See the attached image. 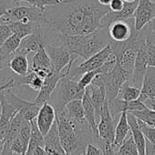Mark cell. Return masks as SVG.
Here are the masks:
<instances>
[{
	"mask_svg": "<svg viewBox=\"0 0 155 155\" xmlns=\"http://www.w3.org/2000/svg\"><path fill=\"white\" fill-rule=\"evenodd\" d=\"M117 154H118V153H117Z\"/></svg>",
	"mask_w": 155,
	"mask_h": 155,
	"instance_id": "52",
	"label": "cell"
},
{
	"mask_svg": "<svg viewBox=\"0 0 155 155\" xmlns=\"http://www.w3.org/2000/svg\"><path fill=\"white\" fill-rule=\"evenodd\" d=\"M39 69H48L52 70L51 67V59L49 58V55L45 48H41L38 49L31 59V65H30V70L31 71H37Z\"/></svg>",
	"mask_w": 155,
	"mask_h": 155,
	"instance_id": "25",
	"label": "cell"
},
{
	"mask_svg": "<svg viewBox=\"0 0 155 155\" xmlns=\"http://www.w3.org/2000/svg\"><path fill=\"white\" fill-rule=\"evenodd\" d=\"M99 30L88 35H60L62 44L68 48L70 54L77 55L86 60L101 51L110 42V36H107L103 32L104 28H102V32Z\"/></svg>",
	"mask_w": 155,
	"mask_h": 155,
	"instance_id": "2",
	"label": "cell"
},
{
	"mask_svg": "<svg viewBox=\"0 0 155 155\" xmlns=\"http://www.w3.org/2000/svg\"><path fill=\"white\" fill-rule=\"evenodd\" d=\"M130 132V127L128 120V112L122 111L115 127V139L113 142V147L119 148L124 141L126 137Z\"/></svg>",
	"mask_w": 155,
	"mask_h": 155,
	"instance_id": "22",
	"label": "cell"
},
{
	"mask_svg": "<svg viewBox=\"0 0 155 155\" xmlns=\"http://www.w3.org/2000/svg\"><path fill=\"white\" fill-rule=\"evenodd\" d=\"M13 87H15V79H14V76L11 78L10 80H8L5 84L0 86V92H2L3 91L8 90V89H12ZM0 115H1V111H0Z\"/></svg>",
	"mask_w": 155,
	"mask_h": 155,
	"instance_id": "38",
	"label": "cell"
},
{
	"mask_svg": "<svg viewBox=\"0 0 155 155\" xmlns=\"http://www.w3.org/2000/svg\"><path fill=\"white\" fill-rule=\"evenodd\" d=\"M148 68V58H147V46H146V38L142 39L140 48L137 52L133 72L130 79L131 85L137 88H141L142 81L146 70Z\"/></svg>",
	"mask_w": 155,
	"mask_h": 155,
	"instance_id": "11",
	"label": "cell"
},
{
	"mask_svg": "<svg viewBox=\"0 0 155 155\" xmlns=\"http://www.w3.org/2000/svg\"><path fill=\"white\" fill-rule=\"evenodd\" d=\"M113 52L111 44H108L104 48H102L101 51L96 53L95 55L91 56L88 59L84 60L82 63H81L77 67H72L71 71L69 73V77L73 80L79 81L80 78L86 72L96 70L103 66V64L106 62L109 56Z\"/></svg>",
	"mask_w": 155,
	"mask_h": 155,
	"instance_id": "7",
	"label": "cell"
},
{
	"mask_svg": "<svg viewBox=\"0 0 155 155\" xmlns=\"http://www.w3.org/2000/svg\"><path fill=\"white\" fill-rule=\"evenodd\" d=\"M148 25H149V27H150L151 32L155 35V18H153Z\"/></svg>",
	"mask_w": 155,
	"mask_h": 155,
	"instance_id": "46",
	"label": "cell"
},
{
	"mask_svg": "<svg viewBox=\"0 0 155 155\" xmlns=\"http://www.w3.org/2000/svg\"><path fill=\"white\" fill-rule=\"evenodd\" d=\"M134 30L135 28H133L132 30L130 26L128 23H126L125 20L116 21L112 23L108 28V32L110 39L113 40L114 42H120V43L125 42L128 39H130Z\"/></svg>",
	"mask_w": 155,
	"mask_h": 155,
	"instance_id": "17",
	"label": "cell"
},
{
	"mask_svg": "<svg viewBox=\"0 0 155 155\" xmlns=\"http://www.w3.org/2000/svg\"><path fill=\"white\" fill-rule=\"evenodd\" d=\"M138 120H142L148 125L155 128V110L146 108L145 110L131 112Z\"/></svg>",
	"mask_w": 155,
	"mask_h": 155,
	"instance_id": "29",
	"label": "cell"
},
{
	"mask_svg": "<svg viewBox=\"0 0 155 155\" xmlns=\"http://www.w3.org/2000/svg\"><path fill=\"white\" fill-rule=\"evenodd\" d=\"M128 120L130 127V131L133 136V140L135 141V144L138 148L139 154L140 155H146V145H147V140L142 133L141 130L139 127L138 119L131 113L128 112Z\"/></svg>",
	"mask_w": 155,
	"mask_h": 155,
	"instance_id": "20",
	"label": "cell"
},
{
	"mask_svg": "<svg viewBox=\"0 0 155 155\" xmlns=\"http://www.w3.org/2000/svg\"><path fill=\"white\" fill-rule=\"evenodd\" d=\"M1 1L5 2V3H6V4H7L10 8L18 5V0H1Z\"/></svg>",
	"mask_w": 155,
	"mask_h": 155,
	"instance_id": "44",
	"label": "cell"
},
{
	"mask_svg": "<svg viewBox=\"0 0 155 155\" xmlns=\"http://www.w3.org/2000/svg\"><path fill=\"white\" fill-rule=\"evenodd\" d=\"M125 1L124 0H111V2L109 6L110 11H120L124 8Z\"/></svg>",
	"mask_w": 155,
	"mask_h": 155,
	"instance_id": "37",
	"label": "cell"
},
{
	"mask_svg": "<svg viewBox=\"0 0 155 155\" xmlns=\"http://www.w3.org/2000/svg\"><path fill=\"white\" fill-rule=\"evenodd\" d=\"M46 49L51 59L52 70L58 73L62 72L71 60V55L68 48L64 44L59 47L48 44L46 46Z\"/></svg>",
	"mask_w": 155,
	"mask_h": 155,
	"instance_id": "13",
	"label": "cell"
},
{
	"mask_svg": "<svg viewBox=\"0 0 155 155\" xmlns=\"http://www.w3.org/2000/svg\"><path fill=\"white\" fill-rule=\"evenodd\" d=\"M8 70H10V69H9L8 68H7V67L4 65L3 61H2L1 59H0V86L6 83V82H5L6 80L11 79V78H8L7 75H6V74H8Z\"/></svg>",
	"mask_w": 155,
	"mask_h": 155,
	"instance_id": "36",
	"label": "cell"
},
{
	"mask_svg": "<svg viewBox=\"0 0 155 155\" xmlns=\"http://www.w3.org/2000/svg\"><path fill=\"white\" fill-rule=\"evenodd\" d=\"M14 79H15V86L26 85L36 91H40V89L42 88L44 84V80H45L40 76H38L37 73L31 70L25 76L14 75Z\"/></svg>",
	"mask_w": 155,
	"mask_h": 155,
	"instance_id": "23",
	"label": "cell"
},
{
	"mask_svg": "<svg viewBox=\"0 0 155 155\" xmlns=\"http://www.w3.org/2000/svg\"><path fill=\"white\" fill-rule=\"evenodd\" d=\"M140 95L139 100L144 102L146 100L155 97V68L148 66L142 85L140 88Z\"/></svg>",
	"mask_w": 155,
	"mask_h": 155,
	"instance_id": "19",
	"label": "cell"
},
{
	"mask_svg": "<svg viewBox=\"0 0 155 155\" xmlns=\"http://www.w3.org/2000/svg\"><path fill=\"white\" fill-rule=\"evenodd\" d=\"M28 155H48V153H47V150H46L45 147H43V146H37L33 150V151L31 153L28 154Z\"/></svg>",
	"mask_w": 155,
	"mask_h": 155,
	"instance_id": "39",
	"label": "cell"
},
{
	"mask_svg": "<svg viewBox=\"0 0 155 155\" xmlns=\"http://www.w3.org/2000/svg\"><path fill=\"white\" fill-rule=\"evenodd\" d=\"M98 3L102 5V6H105V7H109L110 2H111V0H97Z\"/></svg>",
	"mask_w": 155,
	"mask_h": 155,
	"instance_id": "45",
	"label": "cell"
},
{
	"mask_svg": "<svg viewBox=\"0 0 155 155\" xmlns=\"http://www.w3.org/2000/svg\"><path fill=\"white\" fill-rule=\"evenodd\" d=\"M146 155H155V146L148 140L146 145Z\"/></svg>",
	"mask_w": 155,
	"mask_h": 155,
	"instance_id": "42",
	"label": "cell"
},
{
	"mask_svg": "<svg viewBox=\"0 0 155 155\" xmlns=\"http://www.w3.org/2000/svg\"><path fill=\"white\" fill-rule=\"evenodd\" d=\"M10 27L13 34L18 35L20 38H24L27 36L32 34L36 29L38 28L42 27L39 24L34 23V22H28V23H24L21 21H14L7 24Z\"/></svg>",
	"mask_w": 155,
	"mask_h": 155,
	"instance_id": "26",
	"label": "cell"
},
{
	"mask_svg": "<svg viewBox=\"0 0 155 155\" xmlns=\"http://www.w3.org/2000/svg\"><path fill=\"white\" fill-rule=\"evenodd\" d=\"M85 155H103V150L92 143H88L85 149Z\"/></svg>",
	"mask_w": 155,
	"mask_h": 155,
	"instance_id": "35",
	"label": "cell"
},
{
	"mask_svg": "<svg viewBox=\"0 0 155 155\" xmlns=\"http://www.w3.org/2000/svg\"><path fill=\"white\" fill-rule=\"evenodd\" d=\"M10 8L3 1L0 0V18H1L3 16H5L7 13H8V10Z\"/></svg>",
	"mask_w": 155,
	"mask_h": 155,
	"instance_id": "41",
	"label": "cell"
},
{
	"mask_svg": "<svg viewBox=\"0 0 155 155\" xmlns=\"http://www.w3.org/2000/svg\"><path fill=\"white\" fill-rule=\"evenodd\" d=\"M14 21L24 23L34 22L41 26L49 27V20L46 11L33 6H16L8 10V13L0 18V24H8Z\"/></svg>",
	"mask_w": 155,
	"mask_h": 155,
	"instance_id": "4",
	"label": "cell"
},
{
	"mask_svg": "<svg viewBox=\"0 0 155 155\" xmlns=\"http://www.w3.org/2000/svg\"><path fill=\"white\" fill-rule=\"evenodd\" d=\"M58 1H59L60 5H62V4H65L67 2H69V0H58Z\"/></svg>",
	"mask_w": 155,
	"mask_h": 155,
	"instance_id": "48",
	"label": "cell"
},
{
	"mask_svg": "<svg viewBox=\"0 0 155 155\" xmlns=\"http://www.w3.org/2000/svg\"><path fill=\"white\" fill-rule=\"evenodd\" d=\"M144 103H145V105L147 106V108L155 110V97H154V98H150V99L146 100V101H144Z\"/></svg>",
	"mask_w": 155,
	"mask_h": 155,
	"instance_id": "43",
	"label": "cell"
},
{
	"mask_svg": "<svg viewBox=\"0 0 155 155\" xmlns=\"http://www.w3.org/2000/svg\"><path fill=\"white\" fill-rule=\"evenodd\" d=\"M139 4V0L135 2H125L124 8L120 11H109L101 19V28H109V27L120 20H127L134 16V12Z\"/></svg>",
	"mask_w": 155,
	"mask_h": 155,
	"instance_id": "14",
	"label": "cell"
},
{
	"mask_svg": "<svg viewBox=\"0 0 155 155\" xmlns=\"http://www.w3.org/2000/svg\"><path fill=\"white\" fill-rule=\"evenodd\" d=\"M146 46H147L148 66L155 68V47H154V44L149 38H146Z\"/></svg>",
	"mask_w": 155,
	"mask_h": 155,
	"instance_id": "33",
	"label": "cell"
},
{
	"mask_svg": "<svg viewBox=\"0 0 155 155\" xmlns=\"http://www.w3.org/2000/svg\"><path fill=\"white\" fill-rule=\"evenodd\" d=\"M18 4L21 2H25L29 4L30 6H33L35 8H39L42 11H46L48 7H54L60 5L58 0H18Z\"/></svg>",
	"mask_w": 155,
	"mask_h": 155,
	"instance_id": "30",
	"label": "cell"
},
{
	"mask_svg": "<svg viewBox=\"0 0 155 155\" xmlns=\"http://www.w3.org/2000/svg\"><path fill=\"white\" fill-rule=\"evenodd\" d=\"M99 74H101L100 68H98V69H96V70L88 71V72L84 73V74L80 78L79 81H79V84H80L82 88L86 89V88H88V87L93 82L94 79H95V78H96Z\"/></svg>",
	"mask_w": 155,
	"mask_h": 155,
	"instance_id": "32",
	"label": "cell"
},
{
	"mask_svg": "<svg viewBox=\"0 0 155 155\" xmlns=\"http://www.w3.org/2000/svg\"><path fill=\"white\" fill-rule=\"evenodd\" d=\"M140 91H141L140 88L134 87L132 85H130L127 82L121 87L117 98L120 99V100L125 101H136V100H138L140 98Z\"/></svg>",
	"mask_w": 155,
	"mask_h": 155,
	"instance_id": "27",
	"label": "cell"
},
{
	"mask_svg": "<svg viewBox=\"0 0 155 155\" xmlns=\"http://www.w3.org/2000/svg\"><path fill=\"white\" fill-rule=\"evenodd\" d=\"M118 149V155H140L131 131L129 133V135L126 137L124 141Z\"/></svg>",
	"mask_w": 155,
	"mask_h": 155,
	"instance_id": "28",
	"label": "cell"
},
{
	"mask_svg": "<svg viewBox=\"0 0 155 155\" xmlns=\"http://www.w3.org/2000/svg\"><path fill=\"white\" fill-rule=\"evenodd\" d=\"M134 28L140 32L146 25L155 18L154 0H139V4L134 12Z\"/></svg>",
	"mask_w": 155,
	"mask_h": 155,
	"instance_id": "10",
	"label": "cell"
},
{
	"mask_svg": "<svg viewBox=\"0 0 155 155\" xmlns=\"http://www.w3.org/2000/svg\"><path fill=\"white\" fill-rule=\"evenodd\" d=\"M138 123H139V127L141 130L142 133L144 134L146 140L149 142H150L152 145L155 146V128L148 125L147 123L143 122L140 120H138Z\"/></svg>",
	"mask_w": 155,
	"mask_h": 155,
	"instance_id": "31",
	"label": "cell"
},
{
	"mask_svg": "<svg viewBox=\"0 0 155 155\" xmlns=\"http://www.w3.org/2000/svg\"><path fill=\"white\" fill-rule=\"evenodd\" d=\"M70 155H85V151H82V150H78V149L73 152L71 153Z\"/></svg>",
	"mask_w": 155,
	"mask_h": 155,
	"instance_id": "47",
	"label": "cell"
},
{
	"mask_svg": "<svg viewBox=\"0 0 155 155\" xmlns=\"http://www.w3.org/2000/svg\"><path fill=\"white\" fill-rule=\"evenodd\" d=\"M71 68H72V67L68 65L64 68V70L60 73L54 72L52 70V72L44 80V84H43L42 88L40 89V91H38V97L35 100V102L39 107H41L44 103L48 102L50 101L51 96H52L53 92L55 91L58 83L59 82V81L62 79V78H64L66 76H69Z\"/></svg>",
	"mask_w": 155,
	"mask_h": 155,
	"instance_id": "8",
	"label": "cell"
},
{
	"mask_svg": "<svg viewBox=\"0 0 155 155\" xmlns=\"http://www.w3.org/2000/svg\"><path fill=\"white\" fill-rule=\"evenodd\" d=\"M82 104L84 108V112H85V118L86 121L88 123L89 129L94 138L99 139V132H98V120H97V116H96V110L95 107L91 101V95L89 89L86 88V91L84 94V97L82 99Z\"/></svg>",
	"mask_w": 155,
	"mask_h": 155,
	"instance_id": "16",
	"label": "cell"
},
{
	"mask_svg": "<svg viewBox=\"0 0 155 155\" xmlns=\"http://www.w3.org/2000/svg\"><path fill=\"white\" fill-rule=\"evenodd\" d=\"M13 35L10 27L7 24H0V48L5 43V41Z\"/></svg>",
	"mask_w": 155,
	"mask_h": 155,
	"instance_id": "34",
	"label": "cell"
},
{
	"mask_svg": "<svg viewBox=\"0 0 155 155\" xmlns=\"http://www.w3.org/2000/svg\"><path fill=\"white\" fill-rule=\"evenodd\" d=\"M99 76L105 86L109 101H114L118 97L121 87L131 79V74L119 67L117 64L111 71L106 74H99Z\"/></svg>",
	"mask_w": 155,
	"mask_h": 155,
	"instance_id": "6",
	"label": "cell"
},
{
	"mask_svg": "<svg viewBox=\"0 0 155 155\" xmlns=\"http://www.w3.org/2000/svg\"><path fill=\"white\" fill-rule=\"evenodd\" d=\"M85 91L86 89L82 88L79 84V81L71 79L69 76H66L58 83L50 101H53L52 105L58 113L62 111L68 102L76 100H82Z\"/></svg>",
	"mask_w": 155,
	"mask_h": 155,
	"instance_id": "3",
	"label": "cell"
},
{
	"mask_svg": "<svg viewBox=\"0 0 155 155\" xmlns=\"http://www.w3.org/2000/svg\"><path fill=\"white\" fill-rule=\"evenodd\" d=\"M115 120L111 115L109 101L107 99L103 108V111L98 122L99 138L101 139L105 142V144L113 146L115 139Z\"/></svg>",
	"mask_w": 155,
	"mask_h": 155,
	"instance_id": "9",
	"label": "cell"
},
{
	"mask_svg": "<svg viewBox=\"0 0 155 155\" xmlns=\"http://www.w3.org/2000/svg\"><path fill=\"white\" fill-rule=\"evenodd\" d=\"M110 11L101 4H80L58 16H48L49 28L63 35H88L101 28V19Z\"/></svg>",
	"mask_w": 155,
	"mask_h": 155,
	"instance_id": "1",
	"label": "cell"
},
{
	"mask_svg": "<svg viewBox=\"0 0 155 155\" xmlns=\"http://www.w3.org/2000/svg\"><path fill=\"white\" fill-rule=\"evenodd\" d=\"M57 119V111L52 104L49 102L44 103L38 111V114L36 118L37 125L41 131V133L45 136L52 128Z\"/></svg>",
	"mask_w": 155,
	"mask_h": 155,
	"instance_id": "15",
	"label": "cell"
},
{
	"mask_svg": "<svg viewBox=\"0 0 155 155\" xmlns=\"http://www.w3.org/2000/svg\"><path fill=\"white\" fill-rule=\"evenodd\" d=\"M8 68L11 72L17 76H25L30 71V66L28 59V55L16 52L11 58Z\"/></svg>",
	"mask_w": 155,
	"mask_h": 155,
	"instance_id": "24",
	"label": "cell"
},
{
	"mask_svg": "<svg viewBox=\"0 0 155 155\" xmlns=\"http://www.w3.org/2000/svg\"><path fill=\"white\" fill-rule=\"evenodd\" d=\"M21 40L22 38H20L18 35L13 34L5 41V43L0 48V59L3 61L4 65L7 68H8L11 58L14 57L17 50L18 49Z\"/></svg>",
	"mask_w": 155,
	"mask_h": 155,
	"instance_id": "18",
	"label": "cell"
},
{
	"mask_svg": "<svg viewBox=\"0 0 155 155\" xmlns=\"http://www.w3.org/2000/svg\"><path fill=\"white\" fill-rule=\"evenodd\" d=\"M125 2H135V1H137V0H124Z\"/></svg>",
	"mask_w": 155,
	"mask_h": 155,
	"instance_id": "49",
	"label": "cell"
},
{
	"mask_svg": "<svg viewBox=\"0 0 155 155\" xmlns=\"http://www.w3.org/2000/svg\"><path fill=\"white\" fill-rule=\"evenodd\" d=\"M103 155H118V154L115 150V148L112 145L105 144L103 150Z\"/></svg>",
	"mask_w": 155,
	"mask_h": 155,
	"instance_id": "40",
	"label": "cell"
},
{
	"mask_svg": "<svg viewBox=\"0 0 155 155\" xmlns=\"http://www.w3.org/2000/svg\"><path fill=\"white\" fill-rule=\"evenodd\" d=\"M0 152H1V150H0Z\"/></svg>",
	"mask_w": 155,
	"mask_h": 155,
	"instance_id": "50",
	"label": "cell"
},
{
	"mask_svg": "<svg viewBox=\"0 0 155 155\" xmlns=\"http://www.w3.org/2000/svg\"><path fill=\"white\" fill-rule=\"evenodd\" d=\"M154 47H155V45H154Z\"/></svg>",
	"mask_w": 155,
	"mask_h": 155,
	"instance_id": "51",
	"label": "cell"
},
{
	"mask_svg": "<svg viewBox=\"0 0 155 155\" xmlns=\"http://www.w3.org/2000/svg\"><path fill=\"white\" fill-rule=\"evenodd\" d=\"M42 27L36 29L32 34L24 38L21 40L20 46L17 52L28 56L30 53H36L41 48H45L47 45H48L49 43L48 41V38L43 33Z\"/></svg>",
	"mask_w": 155,
	"mask_h": 155,
	"instance_id": "12",
	"label": "cell"
},
{
	"mask_svg": "<svg viewBox=\"0 0 155 155\" xmlns=\"http://www.w3.org/2000/svg\"><path fill=\"white\" fill-rule=\"evenodd\" d=\"M68 116L78 125V126H83L86 121L84 108L82 104V100H76L68 102L65 109Z\"/></svg>",
	"mask_w": 155,
	"mask_h": 155,
	"instance_id": "21",
	"label": "cell"
},
{
	"mask_svg": "<svg viewBox=\"0 0 155 155\" xmlns=\"http://www.w3.org/2000/svg\"><path fill=\"white\" fill-rule=\"evenodd\" d=\"M57 124L59 133L61 145L65 150L67 155L73 153L79 145V136H78V126L63 110L57 113Z\"/></svg>",
	"mask_w": 155,
	"mask_h": 155,
	"instance_id": "5",
	"label": "cell"
}]
</instances>
